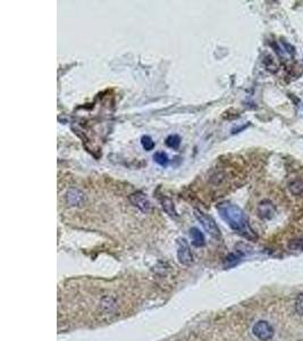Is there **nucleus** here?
I'll list each match as a JSON object with an SVG mask.
<instances>
[{"mask_svg": "<svg viewBox=\"0 0 303 341\" xmlns=\"http://www.w3.org/2000/svg\"><path fill=\"white\" fill-rule=\"evenodd\" d=\"M129 199H130L131 204L133 205V206H135L136 208H139L141 212H143V213L150 212L151 204L149 202L148 197H146V194H144L143 192L138 191V192L132 193L130 194Z\"/></svg>", "mask_w": 303, "mask_h": 341, "instance_id": "nucleus-5", "label": "nucleus"}, {"mask_svg": "<svg viewBox=\"0 0 303 341\" xmlns=\"http://www.w3.org/2000/svg\"><path fill=\"white\" fill-rule=\"evenodd\" d=\"M194 216L200 222V224H201L204 230H206V232H208L209 236H211L215 239L221 238V231H219L217 223L215 222L211 216L207 215L206 213L200 211V209H194Z\"/></svg>", "mask_w": 303, "mask_h": 341, "instance_id": "nucleus-2", "label": "nucleus"}, {"mask_svg": "<svg viewBox=\"0 0 303 341\" xmlns=\"http://www.w3.org/2000/svg\"><path fill=\"white\" fill-rule=\"evenodd\" d=\"M154 160L158 165H160L161 167H167L168 166V163H169L168 155L166 154L165 152H157V153H155Z\"/></svg>", "mask_w": 303, "mask_h": 341, "instance_id": "nucleus-11", "label": "nucleus"}, {"mask_svg": "<svg viewBox=\"0 0 303 341\" xmlns=\"http://www.w3.org/2000/svg\"><path fill=\"white\" fill-rule=\"evenodd\" d=\"M160 203H161V206H163V208H164V211L167 213L169 216L177 217V212H176L175 205H174L172 199L163 196L160 198Z\"/></svg>", "mask_w": 303, "mask_h": 341, "instance_id": "nucleus-9", "label": "nucleus"}, {"mask_svg": "<svg viewBox=\"0 0 303 341\" xmlns=\"http://www.w3.org/2000/svg\"><path fill=\"white\" fill-rule=\"evenodd\" d=\"M190 237H191L192 243L195 247H203L206 245V239H204L203 233L198 228H192L190 230Z\"/></svg>", "mask_w": 303, "mask_h": 341, "instance_id": "nucleus-8", "label": "nucleus"}, {"mask_svg": "<svg viewBox=\"0 0 303 341\" xmlns=\"http://www.w3.org/2000/svg\"><path fill=\"white\" fill-rule=\"evenodd\" d=\"M217 211L223 220L226 222L229 228L237 232L242 237L255 240L257 238L255 231L249 225L248 217L241 208L229 202H223L217 205Z\"/></svg>", "mask_w": 303, "mask_h": 341, "instance_id": "nucleus-1", "label": "nucleus"}, {"mask_svg": "<svg viewBox=\"0 0 303 341\" xmlns=\"http://www.w3.org/2000/svg\"><path fill=\"white\" fill-rule=\"evenodd\" d=\"M141 145H142V147L146 150V152H150V150H153L155 148V141L151 139V136L149 135H143L142 139H141Z\"/></svg>", "mask_w": 303, "mask_h": 341, "instance_id": "nucleus-13", "label": "nucleus"}, {"mask_svg": "<svg viewBox=\"0 0 303 341\" xmlns=\"http://www.w3.org/2000/svg\"><path fill=\"white\" fill-rule=\"evenodd\" d=\"M166 145H167V147L172 148L174 150H177L179 148V145H180V138L177 134H172L169 135L167 139H166Z\"/></svg>", "mask_w": 303, "mask_h": 341, "instance_id": "nucleus-12", "label": "nucleus"}, {"mask_svg": "<svg viewBox=\"0 0 303 341\" xmlns=\"http://www.w3.org/2000/svg\"><path fill=\"white\" fill-rule=\"evenodd\" d=\"M252 332L256 337L261 341H268L274 337V328L271 324L267 321H258V322L253 325Z\"/></svg>", "mask_w": 303, "mask_h": 341, "instance_id": "nucleus-3", "label": "nucleus"}, {"mask_svg": "<svg viewBox=\"0 0 303 341\" xmlns=\"http://www.w3.org/2000/svg\"><path fill=\"white\" fill-rule=\"evenodd\" d=\"M177 258L178 262L183 265H190L193 262V255L190 249V246L185 239H178L177 241Z\"/></svg>", "mask_w": 303, "mask_h": 341, "instance_id": "nucleus-4", "label": "nucleus"}, {"mask_svg": "<svg viewBox=\"0 0 303 341\" xmlns=\"http://www.w3.org/2000/svg\"><path fill=\"white\" fill-rule=\"evenodd\" d=\"M288 189L294 196H303V178H296L288 183Z\"/></svg>", "mask_w": 303, "mask_h": 341, "instance_id": "nucleus-10", "label": "nucleus"}, {"mask_svg": "<svg viewBox=\"0 0 303 341\" xmlns=\"http://www.w3.org/2000/svg\"><path fill=\"white\" fill-rule=\"evenodd\" d=\"M275 206L270 201H262L260 204L258 205L257 208V213L258 216L261 218V220H270L274 216H275Z\"/></svg>", "mask_w": 303, "mask_h": 341, "instance_id": "nucleus-6", "label": "nucleus"}, {"mask_svg": "<svg viewBox=\"0 0 303 341\" xmlns=\"http://www.w3.org/2000/svg\"><path fill=\"white\" fill-rule=\"evenodd\" d=\"M65 199H66L67 205L75 207V206H80V205L84 203L85 196H84V193L80 191L79 189H71L66 192Z\"/></svg>", "mask_w": 303, "mask_h": 341, "instance_id": "nucleus-7", "label": "nucleus"}, {"mask_svg": "<svg viewBox=\"0 0 303 341\" xmlns=\"http://www.w3.org/2000/svg\"><path fill=\"white\" fill-rule=\"evenodd\" d=\"M295 310L296 313L303 316V292L297 295L296 299H295Z\"/></svg>", "mask_w": 303, "mask_h": 341, "instance_id": "nucleus-14", "label": "nucleus"}]
</instances>
